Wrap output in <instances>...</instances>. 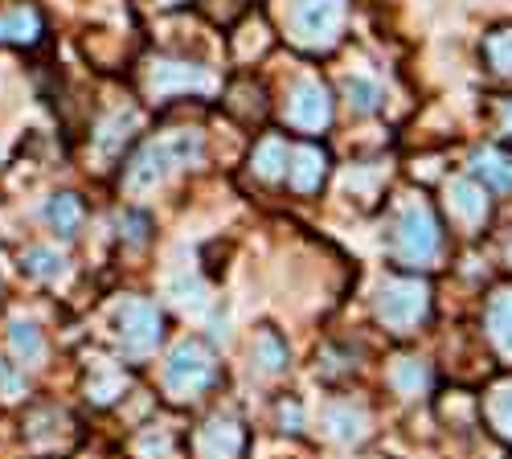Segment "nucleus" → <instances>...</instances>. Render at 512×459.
<instances>
[{"instance_id": "nucleus-22", "label": "nucleus", "mask_w": 512, "mask_h": 459, "mask_svg": "<svg viewBox=\"0 0 512 459\" xmlns=\"http://www.w3.org/2000/svg\"><path fill=\"white\" fill-rule=\"evenodd\" d=\"M33 271H41V275H54V271H62V259L54 263V255H46V250H33Z\"/></svg>"}, {"instance_id": "nucleus-24", "label": "nucleus", "mask_w": 512, "mask_h": 459, "mask_svg": "<svg viewBox=\"0 0 512 459\" xmlns=\"http://www.w3.org/2000/svg\"><path fill=\"white\" fill-rule=\"evenodd\" d=\"M168 5H177V0H168Z\"/></svg>"}, {"instance_id": "nucleus-18", "label": "nucleus", "mask_w": 512, "mask_h": 459, "mask_svg": "<svg viewBox=\"0 0 512 459\" xmlns=\"http://www.w3.org/2000/svg\"><path fill=\"white\" fill-rule=\"evenodd\" d=\"M492 423L512 439V386H500L492 394Z\"/></svg>"}, {"instance_id": "nucleus-19", "label": "nucleus", "mask_w": 512, "mask_h": 459, "mask_svg": "<svg viewBox=\"0 0 512 459\" xmlns=\"http://www.w3.org/2000/svg\"><path fill=\"white\" fill-rule=\"evenodd\" d=\"M488 58H492L496 70H512V29H500L488 41Z\"/></svg>"}, {"instance_id": "nucleus-7", "label": "nucleus", "mask_w": 512, "mask_h": 459, "mask_svg": "<svg viewBox=\"0 0 512 459\" xmlns=\"http://www.w3.org/2000/svg\"><path fill=\"white\" fill-rule=\"evenodd\" d=\"M447 205H451V214L467 226H480L488 218V197L476 181H451L447 185Z\"/></svg>"}, {"instance_id": "nucleus-13", "label": "nucleus", "mask_w": 512, "mask_h": 459, "mask_svg": "<svg viewBox=\"0 0 512 459\" xmlns=\"http://www.w3.org/2000/svg\"><path fill=\"white\" fill-rule=\"evenodd\" d=\"M390 382L398 394H422L426 382H431V373H426V365H418L414 357H402L394 369H390Z\"/></svg>"}, {"instance_id": "nucleus-11", "label": "nucleus", "mask_w": 512, "mask_h": 459, "mask_svg": "<svg viewBox=\"0 0 512 459\" xmlns=\"http://www.w3.org/2000/svg\"><path fill=\"white\" fill-rule=\"evenodd\" d=\"M291 160H295V164H287L291 185H295V189H304V193H312V189L320 185V177H324V152H316V148H300Z\"/></svg>"}, {"instance_id": "nucleus-3", "label": "nucleus", "mask_w": 512, "mask_h": 459, "mask_svg": "<svg viewBox=\"0 0 512 459\" xmlns=\"http://www.w3.org/2000/svg\"><path fill=\"white\" fill-rule=\"evenodd\" d=\"M426 296H431V291H426V283H418V279H390L377 291V316L390 328L406 332L426 316Z\"/></svg>"}, {"instance_id": "nucleus-8", "label": "nucleus", "mask_w": 512, "mask_h": 459, "mask_svg": "<svg viewBox=\"0 0 512 459\" xmlns=\"http://www.w3.org/2000/svg\"><path fill=\"white\" fill-rule=\"evenodd\" d=\"M123 341L132 349H152L160 341V316L148 304H127V312H123Z\"/></svg>"}, {"instance_id": "nucleus-6", "label": "nucleus", "mask_w": 512, "mask_h": 459, "mask_svg": "<svg viewBox=\"0 0 512 459\" xmlns=\"http://www.w3.org/2000/svg\"><path fill=\"white\" fill-rule=\"evenodd\" d=\"M209 382H213V361L197 345H181L173 353V361H168V386L177 394H197Z\"/></svg>"}, {"instance_id": "nucleus-1", "label": "nucleus", "mask_w": 512, "mask_h": 459, "mask_svg": "<svg viewBox=\"0 0 512 459\" xmlns=\"http://www.w3.org/2000/svg\"><path fill=\"white\" fill-rule=\"evenodd\" d=\"M340 17L345 5L340 0H295L287 21H291V37L308 50H328L336 33H340Z\"/></svg>"}, {"instance_id": "nucleus-23", "label": "nucleus", "mask_w": 512, "mask_h": 459, "mask_svg": "<svg viewBox=\"0 0 512 459\" xmlns=\"http://www.w3.org/2000/svg\"><path fill=\"white\" fill-rule=\"evenodd\" d=\"M504 136H512V103H504Z\"/></svg>"}, {"instance_id": "nucleus-17", "label": "nucleus", "mask_w": 512, "mask_h": 459, "mask_svg": "<svg viewBox=\"0 0 512 459\" xmlns=\"http://www.w3.org/2000/svg\"><path fill=\"white\" fill-rule=\"evenodd\" d=\"M254 357H259V369H263V373H279L283 361H287V349L271 337V332H263L259 345H254Z\"/></svg>"}, {"instance_id": "nucleus-20", "label": "nucleus", "mask_w": 512, "mask_h": 459, "mask_svg": "<svg viewBox=\"0 0 512 459\" xmlns=\"http://www.w3.org/2000/svg\"><path fill=\"white\" fill-rule=\"evenodd\" d=\"M50 218H54V222H62V226H66V234H74L70 226H74V218H78V205H74L70 197H62V201H54V205H50Z\"/></svg>"}, {"instance_id": "nucleus-5", "label": "nucleus", "mask_w": 512, "mask_h": 459, "mask_svg": "<svg viewBox=\"0 0 512 459\" xmlns=\"http://www.w3.org/2000/svg\"><path fill=\"white\" fill-rule=\"evenodd\" d=\"M287 119L295 123V128H304V132H320L324 123L332 119V103H328V91L320 87V82L304 78L300 87L291 91V99H287Z\"/></svg>"}, {"instance_id": "nucleus-2", "label": "nucleus", "mask_w": 512, "mask_h": 459, "mask_svg": "<svg viewBox=\"0 0 512 459\" xmlns=\"http://www.w3.org/2000/svg\"><path fill=\"white\" fill-rule=\"evenodd\" d=\"M394 250H398L402 263H414V267H426L439 255V222L431 218L426 205H406L402 210Z\"/></svg>"}, {"instance_id": "nucleus-4", "label": "nucleus", "mask_w": 512, "mask_h": 459, "mask_svg": "<svg viewBox=\"0 0 512 459\" xmlns=\"http://www.w3.org/2000/svg\"><path fill=\"white\" fill-rule=\"evenodd\" d=\"M201 156V140L197 136H177V140H164V144H156V148H148L144 156H140V164H136V173H132V185L140 189V185H152V181H160L173 164H189V160H197Z\"/></svg>"}, {"instance_id": "nucleus-21", "label": "nucleus", "mask_w": 512, "mask_h": 459, "mask_svg": "<svg viewBox=\"0 0 512 459\" xmlns=\"http://www.w3.org/2000/svg\"><path fill=\"white\" fill-rule=\"evenodd\" d=\"M17 349H21V353H29V361L41 353V341H37V332H33L29 324H17Z\"/></svg>"}, {"instance_id": "nucleus-10", "label": "nucleus", "mask_w": 512, "mask_h": 459, "mask_svg": "<svg viewBox=\"0 0 512 459\" xmlns=\"http://www.w3.org/2000/svg\"><path fill=\"white\" fill-rule=\"evenodd\" d=\"M472 169H476V177H480L488 189H512V156L484 148V152L472 156Z\"/></svg>"}, {"instance_id": "nucleus-16", "label": "nucleus", "mask_w": 512, "mask_h": 459, "mask_svg": "<svg viewBox=\"0 0 512 459\" xmlns=\"http://www.w3.org/2000/svg\"><path fill=\"white\" fill-rule=\"evenodd\" d=\"M488 328H492L496 345L512 353V291H508V296H500V300L492 304V312H488Z\"/></svg>"}, {"instance_id": "nucleus-15", "label": "nucleus", "mask_w": 512, "mask_h": 459, "mask_svg": "<svg viewBox=\"0 0 512 459\" xmlns=\"http://www.w3.org/2000/svg\"><path fill=\"white\" fill-rule=\"evenodd\" d=\"M254 169H259V177H267V181L283 177L287 173V144L283 140H267L259 148V156H254Z\"/></svg>"}, {"instance_id": "nucleus-9", "label": "nucleus", "mask_w": 512, "mask_h": 459, "mask_svg": "<svg viewBox=\"0 0 512 459\" xmlns=\"http://www.w3.org/2000/svg\"><path fill=\"white\" fill-rule=\"evenodd\" d=\"M324 423H328V435L340 439V443H357L365 439V410L353 406V402H340L324 414Z\"/></svg>"}, {"instance_id": "nucleus-14", "label": "nucleus", "mask_w": 512, "mask_h": 459, "mask_svg": "<svg viewBox=\"0 0 512 459\" xmlns=\"http://www.w3.org/2000/svg\"><path fill=\"white\" fill-rule=\"evenodd\" d=\"M345 95H349V107H353V111H361V115L377 111V103H381V87H377L373 78H365V74L345 78Z\"/></svg>"}, {"instance_id": "nucleus-12", "label": "nucleus", "mask_w": 512, "mask_h": 459, "mask_svg": "<svg viewBox=\"0 0 512 459\" xmlns=\"http://www.w3.org/2000/svg\"><path fill=\"white\" fill-rule=\"evenodd\" d=\"M242 447V435L234 423H209L205 439H201V455L205 459H234Z\"/></svg>"}]
</instances>
